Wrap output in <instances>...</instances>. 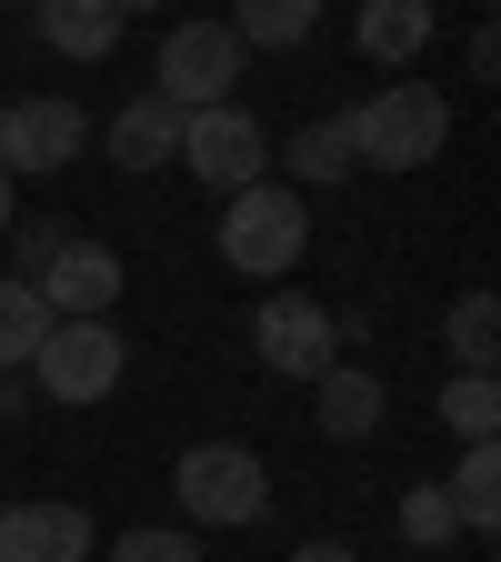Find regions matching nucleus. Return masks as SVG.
Instances as JSON below:
<instances>
[{
	"mask_svg": "<svg viewBox=\"0 0 501 562\" xmlns=\"http://www.w3.org/2000/svg\"><path fill=\"white\" fill-rule=\"evenodd\" d=\"M341 140H351V161H372V171H421V161H442V140H452V101L432 81H382L362 111H341Z\"/></svg>",
	"mask_w": 501,
	"mask_h": 562,
	"instance_id": "nucleus-1",
	"label": "nucleus"
},
{
	"mask_svg": "<svg viewBox=\"0 0 501 562\" xmlns=\"http://www.w3.org/2000/svg\"><path fill=\"white\" fill-rule=\"evenodd\" d=\"M301 251H311V201L292 181H251L221 201V261L241 281H292Z\"/></svg>",
	"mask_w": 501,
	"mask_h": 562,
	"instance_id": "nucleus-2",
	"label": "nucleus"
},
{
	"mask_svg": "<svg viewBox=\"0 0 501 562\" xmlns=\"http://www.w3.org/2000/svg\"><path fill=\"white\" fill-rule=\"evenodd\" d=\"M171 492H181V532H241V522H261V503H271V472H261V452L251 442H191L181 462H171Z\"/></svg>",
	"mask_w": 501,
	"mask_h": 562,
	"instance_id": "nucleus-3",
	"label": "nucleus"
},
{
	"mask_svg": "<svg viewBox=\"0 0 501 562\" xmlns=\"http://www.w3.org/2000/svg\"><path fill=\"white\" fill-rule=\"evenodd\" d=\"M241 70H251V50L231 41V21H181V31H161L151 91L191 121V111H221V101L241 91Z\"/></svg>",
	"mask_w": 501,
	"mask_h": 562,
	"instance_id": "nucleus-4",
	"label": "nucleus"
},
{
	"mask_svg": "<svg viewBox=\"0 0 501 562\" xmlns=\"http://www.w3.org/2000/svg\"><path fill=\"white\" fill-rule=\"evenodd\" d=\"M31 372H41L50 402H111L121 372H130V341H121V322H50Z\"/></svg>",
	"mask_w": 501,
	"mask_h": 562,
	"instance_id": "nucleus-5",
	"label": "nucleus"
},
{
	"mask_svg": "<svg viewBox=\"0 0 501 562\" xmlns=\"http://www.w3.org/2000/svg\"><path fill=\"white\" fill-rule=\"evenodd\" d=\"M181 171L201 181V191H251V181H271V131L241 111V101H221V111H191L181 121Z\"/></svg>",
	"mask_w": 501,
	"mask_h": 562,
	"instance_id": "nucleus-6",
	"label": "nucleus"
},
{
	"mask_svg": "<svg viewBox=\"0 0 501 562\" xmlns=\"http://www.w3.org/2000/svg\"><path fill=\"white\" fill-rule=\"evenodd\" d=\"M251 351H261V372H281V382H321L341 362V312L311 302V292H271L251 312Z\"/></svg>",
	"mask_w": 501,
	"mask_h": 562,
	"instance_id": "nucleus-7",
	"label": "nucleus"
},
{
	"mask_svg": "<svg viewBox=\"0 0 501 562\" xmlns=\"http://www.w3.org/2000/svg\"><path fill=\"white\" fill-rule=\"evenodd\" d=\"M91 140V111L60 101V91H31V101H0V171H70Z\"/></svg>",
	"mask_w": 501,
	"mask_h": 562,
	"instance_id": "nucleus-8",
	"label": "nucleus"
},
{
	"mask_svg": "<svg viewBox=\"0 0 501 562\" xmlns=\"http://www.w3.org/2000/svg\"><path fill=\"white\" fill-rule=\"evenodd\" d=\"M41 312L50 322H111V302H121V251H101V241H70L41 281Z\"/></svg>",
	"mask_w": 501,
	"mask_h": 562,
	"instance_id": "nucleus-9",
	"label": "nucleus"
},
{
	"mask_svg": "<svg viewBox=\"0 0 501 562\" xmlns=\"http://www.w3.org/2000/svg\"><path fill=\"white\" fill-rule=\"evenodd\" d=\"M101 532L81 503H11L0 513V562H91Z\"/></svg>",
	"mask_w": 501,
	"mask_h": 562,
	"instance_id": "nucleus-10",
	"label": "nucleus"
},
{
	"mask_svg": "<svg viewBox=\"0 0 501 562\" xmlns=\"http://www.w3.org/2000/svg\"><path fill=\"white\" fill-rule=\"evenodd\" d=\"M121 21H130V0H41L31 41L60 60H101V50H121Z\"/></svg>",
	"mask_w": 501,
	"mask_h": 562,
	"instance_id": "nucleus-11",
	"label": "nucleus"
},
{
	"mask_svg": "<svg viewBox=\"0 0 501 562\" xmlns=\"http://www.w3.org/2000/svg\"><path fill=\"white\" fill-rule=\"evenodd\" d=\"M111 161H121V171H171V161H181V111H171L161 91L121 101V111H111Z\"/></svg>",
	"mask_w": 501,
	"mask_h": 562,
	"instance_id": "nucleus-12",
	"label": "nucleus"
},
{
	"mask_svg": "<svg viewBox=\"0 0 501 562\" xmlns=\"http://www.w3.org/2000/svg\"><path fill=\"white\" fill-rule=\"evenodd\" d=\"M382 412H391V392H382L372 372H351V362H331V372L311 382V422H321L331 442H372Z\"/></svg>",
	"mask_w": 501,
	"mask_h": 562,
	"instance_id": "nucleus-13",
	"label": "nucleus"
},
{
	"mask_svg": "<svg viewBox=\"0 0 501 562\" xmlns=\"http://www.w3.org/2000/svg\"><path fill=\"white\" fill-rule=\"evenodd\" d=\"M351 41H362V60L401 70V60H421V41H432V0H362Z\"/></svg>",
	"mask_w": 501,
	"mask_h": 562,
	"instance_id": "nucleus-14",
	"label": "nucleus"
},
{
	"mask_svg": "<svg viewBox=\"0 0 501 562\" xmlns=\"http://www.w3.org/2000/svg\"><path fill=\"white\" fill-rule=\"evenodd\" d=\"M442 503L462 513V532H491V522H501V452H491V442H462V462H452V482H442Z\"/></svg>",
	"mask_w": 501,
	"mask_h": 562,
	"instance_id": "nucleus-15",
	"label": "nucleus"
},
{
	"mask_svg": "<svg viewBox=\"0 0 501 562\" xmlns=\"http://www.w3.org/2000/svg\"><path fill=\"white\" fill-rule=\"evenodd\" d=\"M311 31H321V0H241V11H231L241 50H301Z\"/></svg>",
	"mask_w": 501,
	"mask_h": 562,
	"instance_id": "nucleus-16",
	"label": "nucleus"
},
{
	"mask_svg": "<svg viewBox=\"0 0 501 562\" xmlns=\"http://www.w3.org/2000/svg\"><path fill=\"white\" fill-rule=\"evenodd\" d=\"M351 171H362V161H351L341 121H311V131L281 140V181H292V191H321V181H351Z\"/></svg>",
	"mask_w": 501,
	"mask_h": 562,
	"instance_id": "nucleus-17",
	"label": "nucleus"
},
{
	"mask_svg": "<svg viewBox=\"0 0 501 562\" xmlns=\"http://www.w3.org/2000/svg\"><path fill=\"white\" fill-rule=\"evenodd\" d=\"M41 331H50L41 292H31V281H11V271H0V372H31V351H41Z\"/></svg>",
	"mask_w": 501,
	"mask_h": 562,
	"instance_id": "nucleus-18",
	"label": "nucleus"
},
{
	"mask_svg": "<svg viewBox=\"0 0 501 562\" xmlns=\"http://www.w3.org/2000/svg\"><path fill=\"white\" fill-rule=\"evenodd\" d=\"M442 341L462 351V372H491V351H501V302H491V292H462V302L442 312Z\"/></svg>",
	"mask_w": 501,
	"mask_h": 562,
	"instance_id": "nucleus-19",
	"label": "nucleus"
},
{
	"mask_svg": "<svg viewBox=\"0 0 501 562\" xmlns=\"http://www.w3.org/2000/svg\"><path fill=\"white\" fill-rule=\"evenodd\" d=\"M442 422H452L462 442H491V432H501V382H491V372H452V382H442Z\"/></svg>",
	"mask_w": 501,
	"mask_h": 562,
	"instance_id": "nucleus-20",
	"label": "nucleus"
},
{
	"mask_svg": "<svg viewBox=\"0 0 501 562\" xmlns=\"http://www.w3.org/2000/svg\"><path fill=\"white\" fill-rule=\"evenodd\" d=\"M401 542H421V552L462 542V513L442 503V482H411V492H401Z\"/></svg>",
	"mask_w": 501,
	"mask_h": 562,
	"instance_id": "nucleus-21",
	"label": "nucleus"
},
{
	"mask_svg": "<svg viewBox=\"0 0 501 562\" xmlns=\"http://www.w3.org/2000/svg\"><path fill=\"white\" fill-rule=\"evenodd\" d=\"M70 241H81V232H70L60 211H41V222H11V261H21L11 281H41V271H50V261H60Z\"/></svg>",
	"mask_w": 501,
	"mask_h": 562,
	"instance_id": "nucleus-22",
	"label": "nucleus"
},
{
	"mask_svg": "<svg viewBox=\"0 0 501 562\" xmlns=\"http://www.w3.org/2000/svg\"><path fill=\"white\" fill-rule=\"evenodd\" d=\"M101 562H201V532H181V522H140V532H121Z\"/></svg>",
	"mask_w": 501,
	"mask_h": 562,
	"instance_id": "nucleus-23",
	"label": "nucleus"
},
{
	"mask_svg": "<svg viewBox=\"0 0 501 562\" xmlns=\"http://www.w3.org/2000/svg\"><path fill=\"white\" fill-rule=\"evenodd\" d=\"M21 412H31V382H21V372H0V422H21Z\"/></svg>",
	"mask_w": 501,
	"mask_h": 562,
	"instance_id": "nucleus-24",
	"label": "nucleus"
},
{
	"mask_svg": "<svg viewBox=\"0 0 501 562\" xmlns=\"http://www.w3.org/2000/svg\"><path fill=\"white\" fill-rule=\"evenodd\" d=\"M292 562H362V552H351V542H331V532H321V542H301Z\"/></svg>",
	"mask_w": 501,
	"mask_h": 562,
	"instance_id": "nucleus-25",
	"label": "nucleus"
},
{
	"mask_svg": "<svg viewBox=\"0 0 501 562\" xmlns=\"http://www.w3.org/2000/svg\"><path fill=\"white\" fill-rule=\"evenodd\" d=\"M11 222H21V181L0 171V241H11Z\"/></svg>",
	"mask_w": 501,
	"mask_h": 562,
	"instance_id": "nucleus-26",
	"label": "nucleus"
}]
</instances>
